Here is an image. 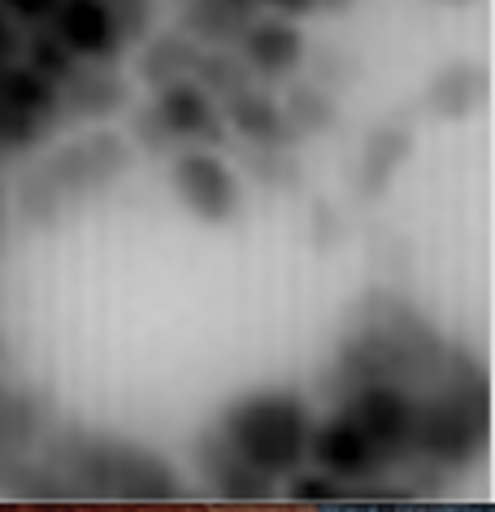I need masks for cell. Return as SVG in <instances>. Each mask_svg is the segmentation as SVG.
I'll return each instance as SVG.
<instances>
[{"instance_id":"30bf717a","label":"cell","mask_w":495,"mask_h":512,"mask_svg":"<svg viewBox=\"0 0 495 512\" xmlns=\"http://www.w3.org/2000/svg\"><path fill=\"white\" fill-rule=\"evenodd\" d=\"M48 22H53V35L70 48L74 61H109L122 48L113 9L105 0H57Z\"/></svg>"},{"instance_id":"ac0fdd59","label":"cell","mask_w":495,"mask_h":512,"mask_svg":"<svg viewBox=\"0 0 495 512\" xmlns=\"http://www.w3.org/2000/svg\"><path fill=\"white\" fill-rule=\"evenodd\" d=\"M244 27L248 14H239L226 0H192V9H187V31L205 44H235Z\"/></svg>"},{"instance_id":"3957f363","label":"cell","mask_w":495,"mask_h":512,"mask_svg":"<svg viewBox=\"0 0 495 512\" xmlns=\"http://www.w3.org/2000/svg\"><path fill=\"white\" fill-rule=\"evenodd\" d=\"M53 456L66 469L79 473V491L87 495H109V499H179L183 495V482L174 478V469L135 443L70 434L66 443H53Z\"/></svg>"},{"instance_id":"6da1fadb","label":"cell","mask_w":495,"mask_h":512,"mask_svg":"<svg viewBox=\"0 0 495 512\" xmlns=\"http://www.w3.org/2000/svg\"><path fill=\"white\" fill-rule=\"evenodd\" d=\"M491 434V387L478 365L461 352L448 356L443 374L417 391V421H413V452L435 469H465L474 465Z\"/></svg>"},{"instance_id":"8fae6325","label":"cell","mask_w":495,"mask_h":512,"mask_svg":"<svg viewBox=\"0 0 495 512\" xmlns=\"http://www.w3.org/2000/svg\"><path fill=\"white\" fill-rule=\"evenodd\" d=\"M235 44H239V57L248 61V70L265 74V79H283V74H291L304 61V35L287 18L252 14Z\"/></svg>"},{"instance_id":"277c9868","label":"cell","mask_w":495,"mask_h":512,"mask_svg":"<svg viewBox=\"0 0 495 512\" xmlns=\"http://www.w3.org/2000/svg\"><path fill=\"white\" fill-rule=\"evenodd\" d=\"M131 157H126V144L113 135H87L83 144H74L66 152H57L48 165H40L27 183H22L18 209L31 217V222H57L70 204H79L83 196H92L96 187H105L113 174H122Z\"/></svg>"},{"instance_id":"cb8c5ba5","label":"cell","mask_w":495,"mask_h":512,"mask_svg":"<svg viewBox=\"0 0 495 512\" xmlns=\"http://www.w3.org/2000/svg\"><path fill=\"white\" fill-rule=\"evenodd\" d=\"M9 14L22 22H48V14L57 9V0H5Z\"/></svg>"},{"instance_id":"ffe728a7","label":"cell","mask_w":495,"mask_h":512,"mask_svg":"<svg viewBox=\"0 0 495 512\" xmlns=\"http://www.w3.org/2000/svg\"><path fill=\"white\" fill-rule=\"evenodd\" d=\"M287 122L296 126V135L326 131V126H335V105L313 83H300L287 92Z\"/></svg>"},{"instance_id":"9a60e30c","label":"cell","mask_w":495,"mask_h":512,"mask_svg":"<svg viewBox=\"0 0 495 512\" xmlns=\"http://www.w3.org/2000/svg\"><path fill=\"white\" fill-rule=\"evenodd\" d=\"M409 148H413L409 126H396V122L378 126V131L370 135V144H365V152H361V170H357V187L365 191V196H383L387 183L400 170V161L409 157Z\"/></svg>"},{"instance_id":"9c48e42d","label":"cell","mask_w":495,"mask_h":512,"mask_svg":"<svg viewBox=\"0 0 495 512\" xmlns=\"http://www.w3.org/2000/svg\"><path fill=\"white\" fill-rule=\"evenodd\" d=\"M152 113H157V122L170 131L174 144H218L222 139V113L192 74L161 83V96H157V105H152Z\"/></svg>"},{"instance_id":"d6986e66","label":"cell","mask_w":495,"mask_h":512,"mask_svg":"<svg viewBox=\"0 0 495 512\" xmlns=\"http://www.w3.org/2000/svg\"><path fill=\"white\" fill-rule=\"evenodd\" d=\"M48 131H53V122H48V118L0 100V157H14V152L35 148Z\"/></svg>"},{"instance_id":"8992f818","label":"cell","mask_w":495,"mask_h":512,"mask_svg":"<svg viewBox=\"0 0 495 512\" xmlns=\"http://www.w3.org/2000/svg\"><path fill=\"white\" fill-rule=\"evenodd\" d=\"M170 183H174V196L183 200V209L192 217H200V222H209V226L231 222V217L239 213V204H244L239 178L226 170V161L209 148L174 152Z\"/></svg>"},{"instance_id":"d4e9b609","label":"cell","mask_w":495,"mask_h":512,"mask_svg":"<svg viewBox=\"0 0 495 512\" xmlns=\"http://www.w3.org/2000/svg\"><path fill=\"white\" fill-rule=\"evenodd\" d=\"M265 9H274V14H309V9H317V0H261Z\"/></svg>"},{"instance_id":"603a6c76","label":"cell","mask_w":495,"mask_h":512,"mask_svg":"<svg viewBox=\"0 0 495 512\" xmlns=\"http://www.w3.org/2000/svg\"><path fill=\"white\" fill-rule=\"evenodd\" d=\"M18 53H22V35H18V22L0 14V70H5V66H14V61H18Z\"/></svg>"},{"instance_id":"e0dca14e","label":"cell","mask_w":495,"mask_h":512,"mask_svg":"<svg viewBox=\"0 0 495 512\" xmlns=\"http://www.w3.org/2000/svg\"><path fill=\"white\" fill-rule=\"evenodd\" d=\"M200 61V48L196 40H183V35H161L157 44L144 53V61H139V70H144L148 83H170V79H187V74L196 70Z\"/></svg>"},{"instance_id":"7c38bea8","label":"cell","mask_w":495,"mask_h":512,"mask_svg":"<svg viewBox=\"0 0 495 512\" xmlns=\"http://www.w3.org/2000/svg\"><path fill=\"white\" fill-rule=\"evenodd\" d=\"M57 96H61V118H109L126 100V87L113 74L87 66L79 70V61H74V70L57 83Z\"/></svg>"},{"instance_id":"7a4b0ae2","label":"cell","mask_w":495,"mask_h":512,"mask_svg":"<svg viewBox=\"0 0 495 512\" xmlns=\"http://www.w3.org/2000/svg\"><path fill=\"white\" fill-rule=\"evenodd\" d=\"M218 430L248 465H257L270 478H287L309 460V430L313 413L296 391H244L222 408Z\"/></svg>"},{"instance_id":"5bb4252c","label":"cell","mask_w":495,"mask_h":512,"mask_svg":"<svg viewBox=\"0 0 495 512\" xmlns=\"http://www.w3.org/2000/svg\"><path fill=\"white\" fill-rule=\"evenodd\" d=\"M487 96V70L474 66V61H456V66L439 70L435 79L426 87V109L435 113V118H465L469 109L478 105V100Z\"/></svg>"},{"instance_id":"7402d4cb","label":"cell","mask_w":495,"mask_h":512,"mask_svg":"<svg viewBox=\"0 0 495 512\" xmlns=\"http://www.w3.org/2000/svg\"><path fill=\"white\" fill-rule=\"evenodd\" d=\"M287 495L291 499H309V504H335V499H348V486L317 469V473H291Z\"/></svg>"},{"instance_id":"44dd1931","label":"cell","mask_w":495,"mask_h":512,"mask_svg":"<svg viewBox=\"0 0 495 512\" xmlns=\"http://www.w3.org/2000/svg\"><path fill=\"white\" fill-rule=\"evenodd\" d=\"M27 66L40 70V74H48L53 83H61V79H66V74L74 70V57H70V48L61 44L53 31H35L31 44H27Z\"/></svg>"},{"instance_id":"52a82bcc","label":"cell","mask_w":495,"mask_h":512,"mask_svg":"<svg viewBox=\"0 0 495 512\" xmlns=\"http://www.w3.org/2000/svg\"><path fill=\"white\" fill-rule=\"evenodd\" d=\"M309 460L330 478H339L344 486H357V482H370L383 473V460L370 447V439L357 430V421L348 413L326 417V421H313L309 430Z\"/></svg>"},{"instance_id":"4fadbf2b","label":"cell","mask_w":495,"mask_h":512,"mask_svg":"<svg viewBox=\"0 0 495 512\" xmlns=\"http://www.w3.org/2000/svg\"><path fill=\"white\" fill-rule=\"evenodd\" d=\"M226 113H231V122H235V131L252 139L257 148H287V144H296V126L287 122V113L274 105L270 96H261L257 87H248V92H239L226 100Z\"/></svg>"},{"instance_id":"2e32d148","label":"cell","mask_w":495,"mask_h":512,"mask_svg":"<svg viewBox=\"0 0 495 512\" xmlns=\"http://www.w3.org/2000/svg\"><path fill=\"white\" fill-rule=\"evenodd\" d=\"M192 79L205 87L209 96H222V105L231 96H239V92H248V87H257L252 83V70H248V61L244 57H235V53H200V61H196V70H192Z\"/></svg>"},{"instance_id":"ba28073f","label":"cell","mask_w":495,"mask_h":512,"mask_svg":"<svg viewBox=\"0 0 495 512\" xmlns=\"http://www.w3.org/2000/svg\"><path fill=\"white\" fill-rule=\"evenodd\" d=\"M192 452H196L200 473H205L209 486H213V495L235 499V504H261V499L278 495V478L261 473L257 465H248V460L226 443L222 430H200Z\"/></svg>"},{"instance_id":"5b68a950","label":"cell","mask_w":495,"mask_h":512,"mask_svg":"<svg viewBox=\"0 0 495 512\" xmlns=\"http://www.w3.org/2000/svg\"><path fill=\"white\" fill-rule=\"evenodd\" d=\"M339 413L357 421V430L370 439V447L383 460V469H396L404 460H417L413 452V421H417V395L391 382H357L344 395L330 400Z\"/></svg>"}]
</instances>
